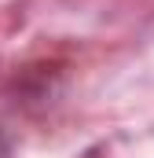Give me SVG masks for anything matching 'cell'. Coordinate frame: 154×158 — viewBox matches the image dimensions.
Listing matches in <instances>:
<instances>
[{"label":"cell","mask_w":154,"mask_h":158,"mask_svg":"<svg viewBox=\"0 0 154 158\" xmlns=\"http://www.w3.org/2000/svg\"><path fill=\"white\" fill-rule=\"evenodd\" d=\"M0 158H11V140L4 136V129H0Z\"/></svg>","instance_id":"6da1fadb"}]
</instances>
